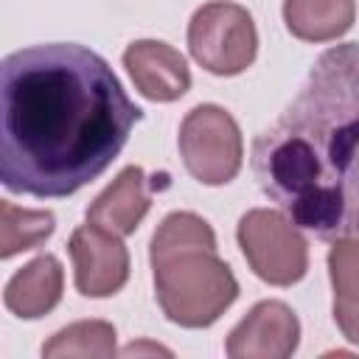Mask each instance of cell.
<instances>
[{
	"mask_svg": "<svg viewBox=\"0 0 359 359\" xmlns=\"http://www.w3.org/2000/svg\"><path fill=\"white\" fill-rule=\"evenodd\" d=\"M143 118L109 62L73 42L0 62V180L14 194L62 199L98 180Z\"/></svg>",
	"mask_w": 359,
	"mask_h": 359,
	"instance_id": "obj_1",
	"label": "cell"
},
{
	"mask_svg": "<svg viewBox=\"0 0 359 359\" xmlns=\"http://www.w3.org/2000/svg\"><path fill=\"white\" fill-rule=\"evenodd\" d=\"M250 157L261 191L297 227L328 241L359 236V42L317 56Z\"/></svg>",
	"mask_w": 359,
	"mask_h": 359,
	"instance_id": "obj_2",
	"label": "cell"
},
{
	"mask_svg": "<svg viewBox=\"0 0 359 359\" xmlns=\"http://www.w3.org/2000/svg\"><path fill=\"white\" fill-rule=\"evenodd\" d=\"M149 261L157 303L182 328L213 325L238 297V280L216 252L213 227L191 210H174L157 224Z\"/></svg>",
	"mask_w": 359,
	"mask_h": 359,
	"instance_id": "obj_3",
	"label": "cell"
},
{
	"mask_svg": "<svg viewBox=\"0 0 359 359\" xmlns=\"http://www.w3.org/2000/svg\"><path fill=\"white\" fill-rule=\"evenodd\" d=\"M188 50L213 76L244 73L258 53L252 14L230 0H213L194 11L188 22Z\"/></svg>",
	"mask_w": 359,
	"mask_h": 359,
	"instance_id": "obj_4",
	"label": "cell"
},
{
	"mask_svg": "<svg viewBox=\"0 0 359 359\" xmlns=\"http://www.w3.org/2000/svg\"><path fill=\"white\" fill-rule=\"evenodd\" d=\"M238 247L250 269L272 286H292L309 269V244L300 227L283 213L255 208L238 219Z\"/></svg>",
	"mask_w": 359,
	"mask_h": 359,
	"instance_id": "obj_5",
	"label": "cell"
},
{
	"mask_svg": "<svg viewBox=\"0 0 359 359\" xmlns=\"http://www.w3.org/2000/svg\"><path fill=\"white\" fill-rule=\"evenodd\" d=\"M180 157L202 185H224L241 171L244 143L236 118L219 104L194 107L180 123Z\"/></svg>",
	"mask_w": 359,
	"mask_h": 359,
	"instance_id": "obj_6",
	"label": "cell"
},
{
	"mask_svg": "<svg viewBox=\"0 0 359 359\" xmlns=\"http://www.w3.org/2000/svg\"><path fill=\"white\" fill-rule=\"evenodd\" d=\"M67 252L73 261L76 289L84 297H112L126 286L129 252L121 236L87 222L73 230Z\"/></svg>",
	"mask_w": 359,
	"mask_h": 359,
	"instance_id": "obj_7",
	"label": "cell"
},
{
	"mask_svg": "<svg viewBox=\"0 0 359 359\" xmlns=\"http://www.w3.org/2000/svg\"><path fill=\"white\" fill-rule=\"evenodd\" d=\"M297 314L280 300H261L227 334L224 351L230 359H286L297 351Z\"/></svg>",
	"mask_w": 359,
	"mask_h": 359,
	"instance_id": "obj_8",
	"label": "cell"
},
{
	"mask_svg": "<svg viewBox=\"0 0 359 359\" xmlns=\"http://www.w3.org/2000/svg\"><path fill=\"white\" fill-rule=\"evenodd\" d=\"M123 67L129 70L137 93L149 101H177L191 87V70L185 56L160 39H137L123 50Z\"/></svg>",
	"mask_w": 359,
	"mask_h": 359,
	"instance_id": "obj_9",
	"label": "cell"
},
{
	"mask_svg": "<svg viewBox=\"0 0 359 359\" xmlns=\"http://www.w3.org/2000/svg\"><path fill=\"white\" fill-rule=\"evenodd\" d=\"M151 208V182L140 165H126L87 208V222L115 236H132Z\"/></svg>",
	"mask_w": 359,
	"mask_h": 359,
	"instance_id": "obj_10",
	"label": "cell"
},
{
	"mask_svg": "<svg viewBox=\"0 0 359 359\" xmlns=\"http://www.w3.org/2000/svg\"><path fill=\"white\" fill-rule=\"evenodd\" d=\"M62 289H65L62 264L56 255L45 252V255H36L34 261H28L20 272H14L8 278L3 300L11 314H17L22 320H39L59 306Z\"/></svg>",
	"mask_w": 359,
	"mask_h": 359,
	"instance_id": "obj_11",
	"label": "cell"
},
{
	"mask_svg": "<svg viewBox=\"0 0 359 359\" xmlns=\"http://www.w3.org/2000/svg\"><path fill=\"white\" fill-rule=\"evenodd\" d=\"M328 278L334 286V323L359 345V236L334 238L328 250Z\"/></svg>",
	"mask_w": 359,
	"mask_h": 359,
	"instance_id": "obj_12",
	"label": "cell"
},
{
	"mask_svg": "<svg viewBox=\"0 0 359 359\" xmlns=\"http://www.w3.org/2000/svg\"><path fill=\"white\" fill-rule=\"evenodd\" d=\"M353 0H283V22L303 42H331L353 25Z\"/></svg>",
	"mask_w": 359,
	"mask_h": 359,
	"instance_id": "obj_13",
	"label": "cell"
},
{
	"mask_svg": "<svg viewBox=\"0 0 359 359\" xmlns=\"http://www.w3.org/2000/svg\"><path fill=\"white\" fill-rule=\"evenodd\" d=\"M42 356H48V359H56V356L109 359V356H115V328L104 320H79V323L56 331L42 345Z\"/></svg>",
	"mask_w": 359,
	"mask_h": 359,
	"instance_id": "obj_14",
	"label": "cell"
},
{
	"mask_svg": "<svg viewBox=\"0 0 359 359\" xmlns=\"http://www.w3.org/2000/svg\"><path fill=\"white\" fill-rule=\"evenodd\" d=\"M56 219L50 210H22L11 202H0V258H11L22 250H34L50 238Z\"/></svg>",
	"mask_w": 359,
	"mask_h": 359,
	"instance_id": "obj_15",
	"label": "cell"
}]
</instances>
